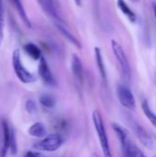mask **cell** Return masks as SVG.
Here are the masks:
<instances>
[{
    "label": "cell",
    "instance_id": "26",
    "mask_svg": "<svg viewBox=\"0 0 156 157\" xmlns=\"http://www.w3.org/2000/svg\"><path fill=\"white\" fill-rule=\"evenodd\" d=\"M92 157H99L97 154H94V155H92Z\"/></svg>",
    "mask_w": 156,
    "mask_h": 157
},
{
    "label": "cell",
    "instance_id": "12",
    "mask_svg": "<svg viewBox=\"0 0 156 157\" xmlns=\"http://www.w3.org/2000/svg\"><path fill=\"white\" fill-rule=\"evenodd\" d=\"M112 129L113 131L116 132L120 144H121V148L125 147L129 143H131V139L129 137V133L127 132V130H125L124 128H122L120 125L117 124V123H112Z\"/></svg>",
    "mask_w": 156,
    "mask_h": 157
},
{
    "label": "cell",
    "instance_id": "4",
    "mask_svg": "<svg viewBox=\"0 0 156 157\" xmlns=\"http://www.w3.org/2000/svg\"><path fill=\"white\" fill-rule=\"evenodd\" d=\"M63 144V139L62 135L58 133L49 134L43 137L40 141L34 144L33 148L38 152H47L52 153L57 151Z\"/></svg>",
    "mask_w": 156,
    "mask_h": 157
},
{
    "label": "cell",
    "instance_id": "24",
    "mask_svg": "<svg viewBox=\"0 0 156 157\" xmlns=\"http://www.w3.org/2000/svg\"><path fill=\"white\" fill-rule=\"evenodd\" d=\"M153 10H154V17H155V18H156V3L155 2H154V3H153Z\"/></svg>",
    "mask_w": 156,
    "mask_h": 157
},
{
    "label": "cell",
    "instance_id": "16",
    "mask_svg": "<svg viewBox=\"0 0 156 157\" xmlns=\"http://www.w3.org/2000/svg\"><path fill=\"white\" fill-rule=\"evenodd\" d=\"M122 152L124 157H147L131 142L122 148Z\"/></svg>",
    "mask_w": 156,
    "mask_h": 157
},
{
    "label": "cell",
    "instance_id": "22",
    "mask_svg": "<svg viewBox=\"0 0 156 157\" xmlns=\"http://www.w3.org/2000/svg\"><path fill=\"white\" fill-rule=\"evenodd\" d=\"M25 109L29 114H31V115L35 114L38 110L36 102L32 99H28L25 103Z\"/></svg>",
    "mask_w": 156,
    "mask_h": 157
},
{
    "label": "cell",
    "instance_id": "7",
    "mask_svg": "<svg viewBox=\"0 0 156 157\" xmlns=\"http://www.w3.org/2000/svg\"><path fill=\"white\" fill-rule=\"evenodd\" d=\"M117 96L120 103L129 110H134L136 108V102L134 96L130 88L125 86H119L117 88Z\"/></svg>",
    "mask_w": 156,
    "mask_h": 157
},
{
    "label": "cell",
    "instance_id": "23",
    "mask_svg": "<svg viewBox=\"0 0 156 157\" xmlns=\"http://www.w3.org/2000/svg\"><path fill=\"white\" fill-rule=\"evenodd\" d=\"M23 157H42L41 154L38 151H27Z\"/></svg>",
    "mask_w": 156,
    "mask_h": 157
},
{
    "label": "cell",
    "instance_id": "21",
    "mask_svg": "<svg viewBox=\"0 0 156 157\" xmlns=\"http://www.w3.org/2000/svg\"><path fill=\"white\" fill-rule=\"evenodd\" d=\"M4 28H5V7L3 0H0V46L4 39Z\"/></svg>",
    "mask_w": 156,
    "mask_h": 157
},
{
    "label": "cell",
    "instance_id": "14",
    "mask_svg": "<svg viewBox=\"0 0 156 157\" xmlns=\"http://www.w3.org/2000/svg\"><path fill=\"white\" fill-rule=\"evenodd\" d=\"M95 57H96V63L99 71V74L101 75V78L103 80V82L105 84H107V72H106V67H105V63H104V60H103V56H102V52L100 48L96 47L95 48Z\"/></svg>",
    "mask_w": 156,
    "mask_h": 157
},
{
    "label": "cell",
    "instance_id": "25",
    "mask_svg": "<svg viewBox=\"0 0 156 157\" xmlns=\"http://www.w3.org/2000/svg\"><path fill=\"white\" fill-rule=\"evenodd\" d=\"M74 2H75V4H76L78 6H80L82 5V0H74Z\"/></svg>",
    "mask_w": 156,
    "mask_h": 157
},
{
    "label": "cell",
    "instance_id": "3",
    "mask_svg": "<svg viewBox=\"0 0 156 157\" xmlns=\"http://www.w3.org/2000/svg\"><path fill=\"white\" fill-rule=\"evenodd\" d=\"M12 65L14 72L18 80L23 84H31L36 81V76L30 73L22 63L20 52L18 49L14 50L12 54Z\"/></svg>",
    "mask_w": 156,
    "mask_h": 157
},
{
    "label": "cell",
    "instance_id": "29",
    "mask_svg": "<svg viewBox=\"0 0 156 157\" xmlns=\"http://www.w3.org/2000/svg\"><path fill=\"white\" fill-rule=\"evenodd\" d=\"M155 157H156V156H155Z\"/></svg>",
    "mask_w": 156,
    "mask_h": 157
},
{
    "label": "cell",
    "instance_id": "2",
    "mask_svg": "<svg viewBox=\"0 0 156 157\" xmlns=\"http://www.w3.org/2000/svg\"><path fill=\"white\" fill-rule=\"evenodd\" d=\"M92 120H93V124H94L95 130L97 132V137H98V140L100 143V146H101L104 157H113L112 153H111V149H110V145L108 143V138L107 135L105 124L103 121V118L98 110L93 111Z\"/></svg>",
    "mask_w": 156,
    "mask_h": 157
},
{
    "label": "cell",
    "instance_id": "11",
    "mask_svg": "<svg viewBox=\"0 0 156 157\" xmlns=\"http://www.w3.org/2000/svg\"><path fill=\"white\" fill-rule=\"evenodd\" d=\"M9 1L13 5V6L15 7V9L17 10L18 16L20 17V18L23 21V23L26 25V27L29 28V29H31L32 28L31 22H30L28 15H27V12H26V10L24 8L23 4L21 3V0H9Z\"/></svg>",
    "mask_w": 156,
    "mask_h": 157
},
{
    "label": "cell",
    "instance_id": "5",
    "mask_svg": "<svg viewBox=\"0 0 156 157\" xmlns=\"http://www.w3.org/2000/svg\"><path fill=\"white\" fill-rule=\"evenodd\" d=\"M111 47H112L113 53H114V55H115V57H116V59H117V61H118V63L120 64V71H121L123 78L126 81L131 80V66H130L128 58H127L122 47L115 40H111Z\"/></svg>",
    "mask_w": 156,
    "mask_h": 157
},
{
    "label": "cell",
    "instance_id": "13",
    "mask_svg": "<svg viewBox=\"0 0 156 157\" xmlns=\"http://www.w3.org/2000/svg\"><path fill=\"white\" fill-rule=\"evenodd\" d=\"M28 133L34 138H43L46 136L47 131L45 125L42 122H35L29 126Z\"/></svg>",
    "mask_w": 156,
    "mask_h": 157
},
{
    "label": "cell",
    "instance_id": "6",
    "mask_svg": "<svg viewBox=\"0 0 156 157\" xmlns=\"http://www.w3.org/2000/svg\"><path fill=\"white\" fill-rule=\"evenodd\" d=\"M127 120L129 122V125L131 127L133 132L135 133V135L138 137L139 141L148 149L153 148L154 146V142L152 137L150 136V134L146 132V130L141 125L139 124L131 115L127 116Z\"/></svg>",
    "mask_w": 156,
    "mask_h": 157
},
{
    "label": "cell",
    "instance_id": "1",
    "mask_svg": "<svg viewBox=\"0 0 156 157\" xmlns=\"http://www.w3.org/2000/svg\"><path fill=\"white\" fill-rule=\"evenodd\" d=\"M8 151L12 155L17 152L16 133L7 121L0 118V157H6Z\"/></svg>",
    "mask_w": 156,
    "mask_h": 157
},
{
    "label": "cell",
    "instance_id": "18",
    "mask_svg": "<svg viewBox=\"0 0 156 157\" xmlns=\"http://www.w3.org/2000/svg\"><path fill=\"white\" fill-rule=\"evenodd\" d=\"M25 52L28 53L29 56H30L33 60H40L41 58V52L40 50L37 45H35L32 42H29L24 46Z\"/></svg>",
    "mask_w": 156,
    "mask_h": 157
},
{
    "label": "cell",
    "instance_id": "27",
    "mask_svg": "<svg viewBox=\"0 0 156 157\" xmlns=\"http://www.w3.org/2000/svg\"><path fill=\"white\" fill-rule=\"evenodd\" d=\"M155 86H156V76H155Z\"/></svg>",
    "mask_w": 156,
    "mask_h": 157
},
{
    "label": "cell",
    "instance_id": "9",
    "mask_svg": "<svg viewBox=\"0 0 156 157\" xmlns=\"http://www.w3.org/2000/svg\"><path fill=\"white\" fill-rule=\"evenodd\" d=\"M38 4L40 6L42 10L54 21L53 22H62L61 17H59L55 5L54 0H36Z\"/></svg>",
    "mask_w": 156,
    "mask_h": 157
},
{
    "label": "cell",
    "instance_id": "8",
    "mask_svg": "<svg viewBox=\"0 0 156 157\" xmlns=\"http://www.w3.org/2000/svg\"><path fill=\"white\" fill-rule=\"evenodd\" d=\"M39 75L41 78V80L49 86H56V80L46 62V60L41 56L39 63Z\"/></svg>",
    "mask_w": 156,
    "mask_h": 157
},
{
    "label": "cell",
    "instance_id": "28",
    "mask_svg": "<svg viewBox=\"0 0 156 157\" xmlns=\"http://www.w3.org/2000/svg\"><path fill=\"white\" fill-rule=\"evenodd\" d=\"M134 1H138V0H134Z\"/></svg>",
    "mask_w": 156,
    "mask_h": 157
},
{
    "label": "cell",
    "instance_id": "19",
    "mask_svg": "<svg viewBox=\"0 0 156 157\" xmlns=\"http://www.w3.org/2000/svg\"><path fill=\"white\" fill-rule=\"evenodd\" d=\"M39 102L40 104L44 107L45 109H53L56 106V99L53 96L50 95V94H42L40 95V98H39Z\"/></svg>",
    "mask_w": 156,
    "mask_h": 157
},
{
    "label": "cell",
    "instance_id": "17",
    "mask_svg": "<svg viewBox=\"0 0 156 157\" xmlns=\"http://www.w3.org/2000/svg\"><path fill=\"white\" fill-rule=\"evenodd\" d=\"M117 5H118V7L120 9V11L129 18L130 21L134 23L137 20V17H136L135 13L131 9V7L128 6V4L124 0H118Z\"/></svg>",
    "mask_w": 156,
    "mask_h": 157
},
{
    "label": "cell",
    "instance_id": "15",
    "mask_svg": "<svg viewBox=\"0 0 156 157\" xmlns=\"http://www.w3.org/2000/svg\"><path fill=\"white\" fill-rule=\"evenodd\" d=\"M54 24H55V26H56V28H57V29L72 43V44H74V46H76L78 49H81L82 48V45H81V43H80V41L63 25V23L62 22H54Z\"/></svg>",
    "mask_w": 156,
    "mask_h": 157
},
{
    "label": "cell",
    "instance_id": "10",
    "mask_svg": "<svg viewBox=\"0 0 156 157\" xmlns=\"http://www.w3.org/2000/svg\"><path fill=\"white\" fill-rule=\"evenodd\" d=\"M71 68H72V73L75 80L82 85L84 83V70H83V64L76 54H73L72 56V61H71Z\"/></svg>",
    "mask_w": 156,
    "mask_h": 157
},
{
    "label": "cell",
    "instance_id": "20",
    "mask_svg": "<svg viewBox=\"0 0 156 157\" xmlns=\"http://www.w3.org/2000/svg\"><path fill=\"white\" fill-rule=\"evenodd\" d=\"M142 109H143V111L145 114V116L149 119V121L156 127V115L151 110L147 99H144L143 101V103H142Z\"/></svg>",
    "mask_w": 156,
    "mask_h": 157
}]
</instances>
